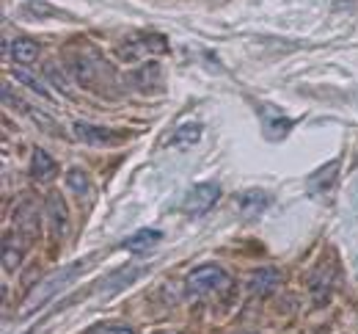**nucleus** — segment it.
<instances>
[{"mask_svg":"<svg viewBox=\"0 0 358 334\" xmlns=\"http://www.w3.org/2000/svg\"><path fill=\"white\" fill-rule=\"evenodd\" d=\"M86 263L89 260H80V263H72V265H66V268H58L55 274H50L45 282H39V285L34 287V293L28 295V301L22 304V318H31L34 312H39L42 307H45L47 301L55 295V293H61L64 287L69 285L78 274H83V268H86Z\"/></svg>","mask_w":358,"mask_h":334,"instance_id":"obj_1","label":"nucleus"},{"mask_svg":"<svg viewBox=\"0 0 358 334\" xmlns=\"http://www.w3.org/2000/svg\"><path fill=\"white\" fill-rule=\"evenodd\" d=\"M229 285H231L229 274H226L224 268H218V265H201V268H196L193 274H187V279H185V290H187V295H193V298L210 295V293L224 290V287H229Z\"/></svg>","mask_w":358,"mask_h":334,"instance_id":"obj_2","label":"nucleus"},{"mask_svg":"<svg viewBox=\"0 0 358 334\" xmlns=\"http://www.w3.org/2000/svg\"><path fill=\"white\" fill-rule=\"evenodd\" d=\"M221 199V186L218 183H199L193 186L185 196V213L187 216H204L207 210H213V204Z\"/></svg>","mask_w":358,"mask_h":334,"instance_id":"obj_3","label":"nucleus"},{"mask_svg":"<svg viewBox=\"0 0 358 334\" xmlns=\"http://www.w3.org/2000/svg\"><path fill=\"white\" fill-rule=\"evenodd\" d=\"M102 72H108V64L99 61L94 53H91V55H72V75H75V81H78L80 86L96 89Z\"/></svg>","mask_w":358,"mask_h":334,"instance_id":"obj_4","label":"nucleus"},{"mask_svg":"<svg viewBox=\"0 0 358 334\" xmlns=\"http://www.w3.org/2000/svg\"><path fill=\"white\" fill-rule=\"evenodd\" d=\"M169 50V39L160 36V34H135L133 39L124 42L122 55L124 58H135V55H143V53H166Z\"/></svg>","mask_w":358,"mask_h":334,"instance_id":"obj_5","label":"nucleus"},{"mask_svg":"<svg viewBox=\"0 0 358 334\" xmlns=\"http://www.w3.org/2000/svg\"><path fill=\"white\" fill-rule=\"evenodd\" d=\"M234 204H237V213H240V218L251 221V218H257V216H262V213L268 210L270 193L262 191V188H251V191L240 193Z\"/></svg>","mask_w":358,"mask_h":334,"instance_id":"obj_6","label":"nucleus"},{"mask_svg":"<svg viewBox=\"0 0 358 334\" xmlns=\"http://www.w3.org/2000/svg\"><path fill=\"white\" fill-rule=\"evenodd\" d=\"M75 136H78L80 141L94 144V146H110V144L124 141L122 133L108 130V127H94V125H86V122H78V125H75Z\"/></svg>","mask_w":358,"mask_h":334,"instance_id":"obj_7","label":"nucleus"},{"mask_svg":"<svg viewBox=\"0 0 358 334\" xmlns=\"http://www.w3.org/2000/svg\"><path fill=\"white\" fill-rule=\"evenodd\" d=\"M45 213H47V221H50V227H52V232L55 235H64L66 232V227H69V207H66V202H64V196L61 193H50L45 202Z\"/></svg>","mask_w":358,"mask_h":334,"instance_id":"obj_8","label":"nucleus"},{"mask_svg":"<svg viewBox=\"0 0 358 334\" xmlns=\"http://www.w3.org/2000/svg\"><path fill=\"white\" fill-rule=\"evenodd\" d=\"M149 268H143V265H130V268H122V271H116V274H110L108 279H102L99 282V290L102 293H116V290H124L127 285H133L138 277H143Z\"/></svg>","mask_w":358,"mask_h":334,"instance_id":"obj_9","label":"nucleus"},{"mask_svg":"<svg viewBox=\"0 0 358 334\" xmlns=\"http://www.w3.org/2000/svg\"><path fill=\"white\" fill-rule=\"evenodd\" d=\"M262 111H265L262 113V130H265V136H270V139H284L289 133L292 122L287 116H281V111H275L270 105H265Z\"/></svg>","mask_w":358,"mask_h":334,"instance_id":"obj_10","label":"nucleus"},{"mask_svg":"<svg viewBox=\"0 0 358 334\" xmlns=\"http://www.w3.org/2000/svg\"><path fill=\"white\" fill-rule=\"evenodd\" d=\"M281 279H284V277H281L278 268H262V271H257V274L248 279V290L257 293V295H268L273 290H278Z\"/></svg>","mask_w":358,"mask_h":334,"instance_id":"obj_11","label":"nucleus"},{"mask_svg":"<svg viewBox=\"0 0 358 334\" xmlns=\"http://www.w3.org/2000/svg\"><path fill=\"white\" fill-rule=\"evenodd\" d=\"M14 224L20 232H25V238H36L39 235V216H36V207L34 204H20V210L14 213Z\"/></svg>","mask_w":358,"mask_h":334,"instance_id":"obj_12","label":"nucleus"},{"mask_svg":"<svg viewBox=\"0 0 358 334\" xmlns=\"http://www.w3.org/2000/svg\"><path fill=\"white\" fill-rule=\"evenodd\" d=\"M336 172H339V160H331L328 166H322V169L312 177V183H309L312 193H328L331 191V188H334V183H336Z\"/></svg>","mask_w":358,"mask_h":334,"instance_id":"obj_13","label":"nucleus"},{"mask_svg":"<svg viewBox=\"0 0 358 334\" xmlns=\"http://www.w3.org/2000/svg\"><path fill=\"white\" fill-rule=\"evenodd\" d=\"M160 232L157 230H138L135 235L122 240V249H127V251H146V249H152L155 243H160Z\"/></svg>","mask_w":358,"mask_h":334,"instance_id":"obj_14","label":"nucleus"},{"mask_svg":"<svg viewBox=\"0 0 358 334\" xmlns=\"http://www.w3.org/2000/svg\"><path fill=\"white\" fill-rule=\"evenodd\" d=\"M11 55H14L17 64H34L36 55H39V42H34L28 36H20V39L11 42Z\"/></svg>","mask_w":358,"mask_h":334,"instance_id":"obj_15","label":"nucleus"},{"mask_svg":"<svg viewBox=\"0 0 358 334\" xmlns=\"http://www.w3.org/2000/svg\"><path fill=\"white\" fill-rule=\"evenodd\" d=\"M58 172V163L47 155L45 149H34V160H31V174L36 180H50Z\"/></svg>","mask_w":358,"mask_h":334,"instance_id":"obj_16","label":"nucleus"},{"mask_svg":"<svg viewBox=\"0 0 358 334\" xmlns=\"http://www.w3.org/2000/svg\"><path fill=\"white\" fill-rule=\"evenodd\" d=\"M22 251H25V246H17L14 249L11 238H6V243H3V268L6 271H14L20 265V260H22Z\"/></svg>","mask_w":358,"mask_h":334,"instance_id":"obj_17","label":"nucleus"},{"mask_svg":"<svg viewBox=\"0 0 358 334\" xmlns=\"http://www.w3.org/2000/svg\"><path fill=\"white\" fill-rule=\"evenodd\" d=\"M199 136H201V125H199V122H193V125H182L177 133H174L171 144H193V141H199Z\"/></svg>","mask_w":358,"mask_h":334,"instance_id":"obj_18","label":"nucleus"},{"mask_svg":"<svg viewBox=\"0 0 358 334\" xmlns=\"http://www.w3.org/2000/svg\"><path fill=\"white\" fill-rule=\"evenodd\" d=\"M138 83H141V89H149L152 86V81L155 83H160V67L157 64H146V67H141L138 69Z\"/></svg>","mask_w":358,"mask_h":334,"instance_id":"obj_19","label":"nucleus"},{"mask_svg":"<svg viewBox=\"0 0 358 334\" xmlns=\"http://www.w3.org/2000/svg\"><path fill=\"white\" fill-rule=\"evenodd\" d=\"M66 183H69V188L78 193V196L89 191V174H86V172H80V169H72V172L66 174Z\"/></svg>","mask_w":358,"mask_h":334,"instance_id":"obj_20","label":"nucleus"},{"mask_svg":"<svg viewBox=\"0 0 358 334\" xmlns=\"http://www.w3.org/2000/svg\"><path fill=\"white\" fill-rule=\"evenodd\" d=\"M14 78H17L20 83H25V86H28L31 92H36L39 97H50V92H47L45 86H42V83H39V81H36L34 75H28L25 69H14Z\"/></svg>","mask_w":358,"mask_h":334,"instance_id":"obj_21","label":"nucleus"},{"mask_svg":"<svg viewBox=\"0 0 358 334\" xmlns=\"http://www.w3.org/2000/svg\"><path fill=\"white\" fill-rule=\"evenodd\" d=\"M89 334H135L130 326H122V323H102V326H94Z\"/></svg>","mask_w":358,"mask_h":334,"instance_id":"obj_22","label":"nucleus"},{"mask_svg":"<svg viewBox=\"0 0 358 334\" xmlns=\"http://www.w3.org/2000/svg\"><path fill=\"white\" fill-rule=\"evenodd\" d=\"M45 72H47V78H50V81H52V83H55V86H61V92H64V95H66V97L72 95V92H69V83H66V81H64V75H61V72H55V67H52V64H50V67H47Z\"/></svg>","mask_w":358,"mask_h":334,"instance_id":"obj_23","label":"nucleus"},{"mask_svg":"<svg viewBox=\"0 0 358 334\" xmlns=\"http://www.w3.org/2000/svg\"><path fill=\"white\" fill-rule=\"evenodd\" d=\"M243 334H254V332H243Z\"/></svg>","mask_w":358,"mask_h":334,"instance_id":"obj_24","label":"nucleus"}]
</instances>
